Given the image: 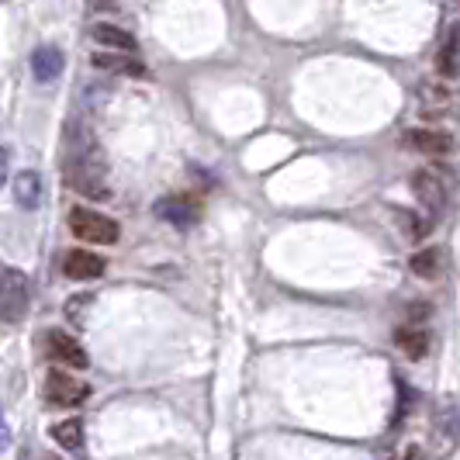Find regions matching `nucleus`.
<instances>
[{"label":"nucleus","instance_id":"f257e3e1","mask_svg":"<svg viewBox=\"0 0 460 460\" xmlns=\"http://www.w3.org/2000/svg\"><path fill=\"white\" fill-rule=\"evenodd\" d=\"M28 305H31V280H28V274L18 270V267L0 263V323H22Z\"/></svg>","mask_w":460,"mask_h":460},{"label":"nucleus","instance_id":"f03ea898","mask_svg":"<svg viewBox=\"0 0 460 460\" xmlns=\"http://www.w3.org/2000/svg\"><path fill=\"white\" fill-rule=\"evenodd\" d=\"M69 232H73V239H84L87 246H115L121 239L115 218H108L93 208H73L69 211Z\"/></svg>","mask_w":460,"mask_h":460},{"label":"nucleus","instance_id":"7ed1b4c3","mask_svg":"<svg viewBox=\"0 0 460 460\" xmlns=\"http://www.w3.org/2000/svg\"><path fill=\"white\" fill-rule=\"evenodd\" d=\"M42 398L56 409H76V405H84L91 398V385L73 377L69 370L52 367L46 374V385H42Z\"/></svg>","mask_w":460,"mask_h":460},{"label":"nucleus","instance_id":"20e7f679","mask_svg":"<svg viewBox=\"0 0 460 460\" xmlns=\"http://www.w3.org/2000/svg\"><path fill=\"white\" fill-rule=\"evenodd\" d=\"M46 353H49V360H52V364H59V367H69V370L91 367L87 349L76 343L69 332H63V329H49L46 332Z\"/></svg>","mask_w":460,"mask_h":460},{"label":"nucleus","instance_id":"39448f33","mask_svg":"<svg viewBox=\"0 0 460 460\" xmlns=\"http://www.w3.org/2000/svg\"><path fill=\"white\" fill-rule=\"evenodd\" d=\"M457 443H460V412L450 402H443L437 409V415H433V454L437 457H450Z\"/></svg>","mask_w":460,"mask_h":460},{"label":"nucleus","instance_id":"423d86ee","mask_svg":"<svg viewBox=\"0 0 460 460\" xmlns=\"http://www.w3.org/2000/svg\"><path fill=\"white\" fill-rule=\"evenodd\" d=\"M412 190H415V198H419V205L426 208V211H433V215H443V211H447V187L439 184L437 173L415 170Z\"/></svg>","mask_w":460,"mask_h":460},{"label":"nucleus","instance_id":"0eeeda50","mask_svg":"<svg viewBox=\"0 0 460 460\" xmlns=\"http://www.w3.org/2000/svg\"><path fill=\"white\" fill-rule=\"evenodd\" d=\"M156 215H160L163 222H170V226H194L198 218H201V205L194 201V198H187V194H170V198H163L160 205H156Z\"/></svg>","mask_w":460,"mask_h":460},{"label":"nucleus","instance_id":"6e6552de","mask_svg":"<svg viewBox=\"0 0 460 460\" xmlns=\"http://www.w3.org/2000/svg\"><path fill=\"white\" fill-rule=\"evenodd\" d=\"M104 256L91 253V250H69V253H63V274L69 277V280H93V277L104 274Z\"/></svg>","mask_w":460,"mask_h":460},{"label":"nucleus","instance_id":"1a4fd4ad","mask_svg":"<svg viewBox=\"0 0 460 460\" xmlns=\"http://www.w3.org/2000/svg\"><path fill=\"white\" fill-rule=\"evenodd\" d=\"M91 63L104 73H121V76H149V69L132 52H93Z\"/></svg>","mask_w":460,"mask_h":460},{"label":"nucleus","instance_id":"9d476101","mask_svg":"<svg viewBox=\"0 0 460 460\" xmlns=\"http://www.w3.org/2000/svg\"><path fill=\"white\" fill-rule=\"evenodd\" d=\"M412 146L422 156H437V160H447L457 149L454 136H447L439 128H412Z\"/></svg>","mask_w":460,"mask_h":460},{"label":"nucleus","instance_id":"9b49d317","mask_svg":"<svg viewBox=\"0 0 460 460\" xmlns=\"http://www.w3.org/2000/svg\"><path fill=\"white\" fill-rule=\"evenodd\" d=\"M66 66V56H63V49L56 46H39L31 52V73H35V80L39 84H52L59 73Z\"/></svg>","mask_w":460,"mask_h":460},{"label":"nucleus","instance_id":"f8f14e48","mask_svg":"<svg viewBox=\"0 0 460 460\" xmlns=\"http://www.w3.org/2000/svg\"><path fill=\"white\" fill-rule=\"evenodd\" d=\"M91 35H93V42L97 46H108L111 52H132L136 56V35L132 31H125V28H118V24H93L91 28Z\"/></svg>","mask_w":460,"mask_h":460},{"label":"nucleus","instance_id":"ddd939ff","mask_svg":"<svg viewBox=\"0 0 460 460\" xmlns=\"http://www.w3.org/2000/svg\"><path fill=\"white\" fill-rule=\"evenodd\" d=\"M14 201L24 208V211H35V208L42 205V173H35V170H24L14 177Z\"/></svg>","mask_w":460,"mask_h":460},{"label":"nucleus","instance_id":"4468645a","mask_svg":"<svg viewBox=\"0 0 460 460\" xmlns=\"http://www.w3.org/2000/svg\"><path fill=\"white\" fill-rule=\"evenodd\" d=\"M394 343H398V349H402L409 360H422L426 349H429V336H426V329H419V325H398V329H394Z\"/></svg>","mask_w":460,"mask_h":460},{"label":"nucleus","instance_id":"2eb2a0df","mask_svg":"<svg viewBox=\"0 0 460 460\" xmlns=\"http://www.w3.org/2000/svg\"><path fill=\"white\" fill-rule=\"evenodd\" d=\"M437 69H439V76H447V80L460 76V24H454V28L447 31L443 49H439Z\"/></svg>","mask_w":460,"mask_h":460},{"label":"nucleus","instance_id":"dca6fc26","mask_svg":"<svg viewBox=\"0 0 460 460\" xmlns=\"http://www.w3.org/2000/svg\"><path fill=\"white\" fill-rule=\"evenodd\" d=\"M412 274L422 277V280H437L443 274V253H439L437 246H429V250L412 256Z\"/></svg>","mask_w":460,"mask_h":460},{"label":"nucleus","instance_id":"f3484780","mask_svg":"<svg viewBox=\"0 0 460 460\" xmlns=\"http://www.w3.org/2000/svg\"><path fill=\"white\" fill-rule=\"evenodd\" d=\"M52 439H56L63 450H80V447H84V422H80V419L56 422V426H52Z\"/></svg>","mask_w":460,"mask_h":460},{"label":"nucleus","instance_id":"a211bd4d","mask_svg":"<svg viewBox=\"0 0 460 460\" xmlns=\"http://www.w3.org/2000/svg\"><path fill=\"white\" fill-rule=\"evenodd\" d=\"M7 166H11V149L0 146V187L7 184Z\"/></svg>","mask_w":460,"mask_h":460},{"label":"nucleus","instance_id":"6ab92c4d","mask_svg":"<svg viewBox=\"0 0 460 460\" xmlns=\"http://www.w3.org/2000/svg\"><path fill=\"white\" fill-rule=\"evenodd\" d=\"M7 447H11V429L4 422V412H0V450H7Z\"/></svg>","mask_w":460,"mask_h":460},{"label":"nucleus","instance_id":"aec40b11","mask_svg":"<svg viewBox=\"0 0 460 460\" xmlns=\"http://www.w3.org/2000/svg\"><path fill=\"white\" fill-rule=\"evenodd\" d=\"M93 7H101V11H115V4L111 0H91Z\"/></svg>","mask_w":460,"mask_h":460},{"label":"nucleus","instance_id":"412c9836","mask_svg":"<svg viewBox=\"0 0 460 460\" xmlns=\"http://www.w3.org/2000/svg\"><path fill=\"white\" fill-rule=\"evenodd\" d=\"M0 4H4V0H0Z\"/></svg>","mask_w":460,"mask_h":460}]
</instances>
